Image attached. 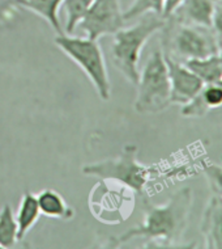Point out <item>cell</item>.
I'll use <instances>...</instances> for the list:
<instances>
[{
	"label": "cell",
	"instance_id": "1",
	"mask_svg": "<svg viewBox=\"0 0 222 249\" xmlns=\"http://www.w3.org/2000/svg\"><path fill=\"white\" fill-rule=\"evenodd\" d=\"M192 190L182 188L162 205H152L144 198V219L114 239L112 247L133 240L136 237L148 239L145 248H195V244H182V236L188 226L192 207Z\"/></svg>",
	"mask_w": 222,
	"mask_h": 249
},
{
	"label": "cell",
	"instance_id": "2",
	"mask_svg": "<svg viewBox=\"0 0 222 249\" xmlns=\"http://www.w3.org/2000/svg\"><path fill=\"white\" fill-rule=\"evenodd\" d=\"M166 24V18L146 13L140 21L129 28H122L112 35L111 42V60L129 83L136 86L140 76L139 60L145 43L156 33L161 32Z\"/></svg>",
	"mask_w": 222,
	"mask_h": 249
},
{
	"label": "cell",
	"instance_id": "3",
	"mask_svg": "<svg viewBox=\"0 0 222 249\" xmlns=\"http://www.w3.org/2000/svg\"><path fill=\"white\" fill-rule=\"evenodd\" d=\"M161 33L163 55L182 63L220 52L217 36L210 26L178 21L170 16L166 18Z\"/></svg>",
	"mask_w": 222,
	"mask_h": 249
},
{
	"label": "cell",
	"instance_id": "4",
	"mask_svg": "<svg viewBox=\"0 0 222 249\" xmlns=\"http://www.w3.org/2000/svg\"><path fill=\"white\" fill-rule=\"evenodd\" d=\"M54 42L69 59L73 60L82 70V72L93 84L94 89L97 90L101 100H110V79L105 55L98 41L88 37H73L72 35L62 33L56 35Z\"/></svg>",
	"mask_w": 222,
	"mask_h": 249
},
{
	"label": "cell",
	"instance_id": "5",
	"mask_svg": "<svg viewBox=\"0 0 222 249\" xmlns=\"http://www.w3.org/2000/svg\"><path fill=\"white\" fill-rule=\"evenodd\" d=\"M133 107L140 114H157L171 105L170 80L162 50H154L140 71Z\"/></svg>",
	"mask_w": 222,
	"mask_h": 249
},
{
	"label": "cell",
	"instance_id": "6",
	"mask_svg": "<svg viewBox=\"0 0 222 249\" xmlns=\"http://www.w3.org/2000/svg\"><path fill=\"white\" fill-rule=\"evenodd\" d=\"M137 154L139 148L136 146H124L118 158L88 164L82 167V173L86 176L116 181L133 190L135 194L144 197L146 185L152 178L154 171L152 167L141 164L137 159Z\"/></svg>",
	"mask_w": 222,
	"mask_h": 249
},
{
	"label": "cell",
	"instance_id": "7",
	"mask_svg": "<svg viewBox=\"0 0 222 249\" xmlns=\"http://www.w3.org/2000/svg\"><path fill=\"white\" fill-rule=\"evenodd\" d=\"M135 192L112 180L98 181L89 196V207L94 218L107 224L122 223L133 210Z\"/></svg>",
	"mask_w": 222,
	"mask_h": 249
},
{
	"label": "cell",
	"instance_id": "8",
	"mask_svg": "<svg viewBox=\"0 0 222 249\" xmlns=\"http://www.w3.org/2000/svg\"><path fill=\"white\" fill-rule=\"evenodd\" d=\"M124 24L119 0H94L77 26L85 32L88 38L98 41L103 36L116 33Z\"/></svg>",
	"mask_w": 222,
	"mask_h": 249
},
{
	"label": "cell",
	"instance_id": "9",
	"mask_svg": "<svg viewBox=\"0 0 222 249\" xmlns=\"http://www.w3.org/2000/svg\"><path fill=\"white\" fill-rule=\"evenodd\" d=\"M169 80H170V101L174 105L190 103L204 86L200 77L188 69L182 62L165 55Z\"/></svg>",
	"mask_w": 222,
	"mask_h": 249
},
{
	"label": "cell",
	"instance_id": "10",
	"mask_svg": "<svg viewBox=\"0 0 222 249\" xmlns=\"http://www.w3.org/2000/svg\"><path fill=\"white\" fill-rule=\"evenodd\" d=\"M222 107V79L206 83L190 103L182 105L180 114L187 118H201L210 110Z\"/></svg>",
	"mask_w": 222,
	"mask_h": 249
},
{
	"label": "cell",
	"instance_id": "11",
	"mask_svg": "<svg viewBox=\"0 0 222 249\" xmlns=\"http://www.w3.org/2000/svg\"><path fill=\"white\" fill-rule=\"evenodd\" d=\"M200 231L205 248L222 249V198L210 197L203 211Z\"/></svg>",
	"mask_w": 222,
	"mask_h": 249
},
{
	"label": "cell",
	"instance_id": "12",
	"mask_svg": "<svg viewBox=\"0 0 222 249\" xmlns=\"http://www.w3.org/2000/svg\"><path fill=\"white\" fill-rule=\"evenodd\" d=\"M217 3L218 0H183V3L175 9L171 18L178 21L212 28L213 13Z\"/></svg>",
	"mask_w": 222,
	"mask_h": 249
},
{
	"label": "cell",
	"instance_id": "13",
	"mask_svg": "<svg viewBox=\"0 0 222 249\" xmlns=\"http://www.w3.org/2000/svg\"><path fill=\"white\" fill-rule=\"evenodd\" d=\"M9 5L17 8L28 9L30 12L38 15L39 18L46 20L56 35L64 33V29L60 24L59 9L63 4V0H9Z\"/></svg>",
	"mask_w": 222,
	"mask_h": 249
},
{
	"label": "cell",
	"instance_id": "14",
	"mask_svg": "<svg viewBox=\"0 0 222 249\" xmlns=\"http://www.w3.org/2000/svg\"><path fill=\"white\" fill-rule=\"evenodd\" d=\"M41 215L55 218V219L69 220L75 216V211L65 199L54 189H43L37 194Z\"/></svg>",
	"mask_w": 222,
	"mask_h": 249
},
{
	"label": "cell",
	"instance_id": "15",
	"mask_svg": "<svg viewBox=\"0 0 222 249\" xmlns=\"http://www.w3.org/2000/svg\"><path fill=\"white\" fill-rule=\"evenodd\" d=\"M41 216L37 196L30 192L22 194L21 201L18 205L17 213L15 215V219L17 223V239L22 240L26 233L34 227Z\"/></svg>",
	"mask_w": 222,
	"mask_h": 249
},
{
	"label": "cell",
	"instance_id": "16",
	"mask_svg": "<svg viewBox=\"0 0 222 249\" xmlns=\"http://www.w3.org/2000/svg\"><path fill=\"white\" fill-rule=\"evenodd\" d=\"M183 65L187 66L195 75L200 77V80L204 84L217 82L222 79V62L220 54H213L199 59H190L184 62Z\"/></svg>",
	"mask_w": 222,
	"mask_h": 249
},
{
	"label": "cell",
	"instance_id": "17",
	"mask_svg": "<svg viewBox=\"0 0 222 249\" xmlns=\"http://www.w3.org/2000/svg\"><path fill=\"white\" fill-rule=\"evenodd\" d=\"M17 241V223L11 206L5 203L0 209V248H12Z\"/></svg>",
	"mask_w": 222,
	"mask_h": 249
},
{
	"label": "cell",
	"instance_id": "18",
	"mask_svg": "<svg viewBox=\"0 0 222 249\" xmlns=\"http://www.w3.org/2000/svg\"><path fill=\"white\" fill-rule=\"evenodd\" d=\"M93 1L94 0H63L62 5L65 13V25L63 29L67 35H72L75 32L79 21Z\"/></svg>",
	"mask_w": 222,
	"mask_h": 249
},
{
	"label": "cell",
	"instance_id": "19",
	"mask_svg": "<svg viewBox=\"0 0 222 249\" xmlns=\"http://www.w3.org/2000/svg\"><path fill=\"white\" fill-rule=\"evenodd\" d=\"M146 13H156L163 18V0H132L129 8L123 12V18L124 21H131Z\"/></svg>",
	"mask_w": 222,
	"mask_h": 249
},
{
	"label": "cell",
	"instance_id": "20",
	"mask_svg": "<svg viewBox=\"0 0 222 249\" xmlns=\"http://www.w3.org/2000/svg\"><path fill=\"white\" fill-rule=\"evenodd\" d=\"M203 172L214 196L222 198V165L213 163L205 164Z\"/></svg>",
	"mask_w": 222,
	"mask_h": 249
},
{
	"label": "cell",
	"instance_id": "21",
	"mask_svg": "<svg viewBox=\"0 0 222 249\" xmlns=\"http://www.w3.org/2000/svg\"><path fill=\"white\" fill-rule=\"evenodd\" d=\"M212 29L217 36L218 43L222 45V0H218L217 7L214 9L213 20H212Z\"/></svg>",
	"mask_w": 222,
	"mask_h": 249
},
{
	"label": "cell",
	"instance_id": "22",
	"mask_svg": "<svg viewBox=\"0 0 222 249\" xmlns=\"http://www.w3.org/2000/svg\"><path fill=\"white\" fill-rule=\"evenodd\" d=\"M182 3L183 0H163V18H170Z\"/></svg>",
	"mask_w": 222,
	"mask_h": 249
},
{
	"label": "cell",
	"instance_id": "23",
	"mask_svg": "<svg viewBox=\"0 0 222 249\" xmlns=\"http://www.w3.org/2000/svg\"><path fill=\"white\" fill-rule=\"evenodd\" d=\"M218 54H220V58H221L222 62V45H220V52H218Z\"/></svg>",
	"mask_w": 222,
	"mask_h": 249
},
{
	"label": "cell",
	"instance_id": "24",
	"mask_svg": "<svg viewBox=\"0 0 222 249\" xmlns=\"http://www.w3.org/2000/svg\"><path fill=\"white\" fill-rule=\"evenodd\" d=\"M0 249H1V248H0Z\"/></svg>",
	"mask_w": 222,
	"mask_h": 249
}]
</instances>
